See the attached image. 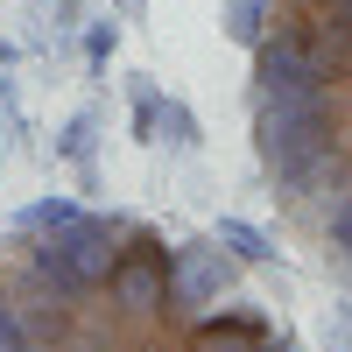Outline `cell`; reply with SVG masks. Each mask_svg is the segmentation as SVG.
<instances>
[{
	"label": "cell",
	"mask_w": 352,
	"mask_h": 352,
	"mask_svg": "<svg viewBox=\"0 0 352 352\" xmlns=\"http://www.w3.org/2000/svg\"><path fill=\"white\" fill-rule=\"evenodd\" d=\"M0 352H303L219 232L36 197L0 232Z\"/></svg>",
	"instance_id": "6da1fadb"
},
{
	"label": "cell",
	"mask_w": 352,
	"mask_h": 352,
	"mask_svg": "<svg viewBox=\"0 0 352 352\" xmlns=\"http://www.w3.org/2000/svg\"><path fill=\"white\" fill-rule=\"evenodd\" d=\"M78 28H85V0H36V43L43 36L64 43V36H78Z\"/></svg>",
	"instance_id": "9c48e42d"
},
{
	"label": "cell",
	"mask_w": 352,
	"mask_h": 352,
	"mask_svg": "<svg viewBox=\"0 0 352 352\" xmlns=\"http://www.w3.org/2000/svg\"><path fill=\"white\" fill-rule=\"evenodd\" d=\"M120 92H127V134L141 141V148H155V134H162V106H169V85H162L155 71H127Z\"/></svg>",
	"instance_id": "277c9868"
},
{
	"label": "cell",
	"mask_w": 352,
	"mask_h": 352,
	"mask_svg": "<svg viewBox=\"0 0 352 352\" xmlns=\"http://www.w3.org/2000/svg\"><path fill=\"white\" fill-rule=\"evenodd\" d=\"M212 232L226 240V254L240 261V268H275V261H282V254H275V240H268V232H261L254 219H240V212H226Z\"/></svg>",
	"instance_id": "5b68a950"
},
{
	"label": "cell",
	"mask_w": 352,
	"mask_h": 352,
	"mask_svg": "<svg viewBox=\"0 0 352 352\" xmlns=\"http://www.w3.org/2000/svg\"><path fill=\"white\" fill-rule=\"evenodd\" d=\"M0 155H8V141H0Z\"/></svg>",
	"instance_id": "4fadbf2b"
},
{
	"label": "cell",
	"mask_w": 352,
	"mask_h": 352,
	"mask_svg": "<svg viewBox=\"0 0 352 352\" xmlns=\"http://www.w3.org/2000/svg\"><path fill=\"white\" fill-rule=\"evenodd\" d=\"M106 14H120V21H141V14H148V0H106Z\"/></svg>",
	"instance_id": "8fae6325"
},
{
	"label": "cell",
	"mask_w": 352,
	"mask_h": 352,
	"mask_svg": "<svg viewBox=\"0 0 352 352\" xmlns=\"http://www.w3.org/2000/svg\"><path fill=\"white\" fill-rule=\"evenodd\" d=\"M99 127H106V106L99 99H85L64 127H56V141H50V162L56 169H71L78 176V190H99Z\"/></svg>",
	"instance_id": "3957f363"
},
{
	"label": "cell",
	"mask_w": 352,
	"mask_h": 352,
	"mask_svg": "<svg viewBox=\"0 0 352 352\" xmlns=\"http://www.w3.org/2000/svg\"><path fill=\"white\" fill-rule=\"evenodd\" d=\"M268 8H275V0H219V36L254 50V36L268 28Z\"/></svg>",
	"instance_id": "8992f818"
},
{
	"label": "cell",
	"mask_w": 352,
	"mask_h": 352,
	"mask_svg": "<svg viewBox=\"0 0 352 352\" xmlns=\"http://www.w3.org/2000/svg\"><path fill=\"white\" fill-rule=\"evenodd\" d=\"M317 338H324V352H352V296L324 310V324H317Z\"/></svg>",
	"instance_id": "30bf717a"
},
{
	"label": "cell",
	"mask_w": 352,
	"mask_h": 352,
	"mask_svg": "<svg viewBox=\"0 0 352 352\" xmlns=\"http://www.w3.org/2000/svg\"><path fill=\"white\" fill-rule=\"evenodd\" d=\"M247 56V134L268 197L352 296V0H275Z\"/></svg>",
	"instance_id": "7a4b0ae2"
},
{
	"label": "cell",
	"mask_w": 352,
	"mask_h": 352,
	"mask_svg": "<svg viewBox=\"0 0 352 352\" xmlns=\"http://www.w3.org/2000/svg\"><path fill=\"white\" fill-rule=\"evenodd\" d=\"M14 64H21V43H14V36H0V71H14Z\"/></svg>",
	"instance_id": "7c38bea8"
},
{
	"label": "cell",
	"mask_w": 352,
	"mask_h": 352,
	"mask_svg": "<svg viewBox=\"0 0 352 352\" xmlns=\"http://www.w3.org/2000/svg\"><path fill=\"white\" fill-rule=\"evenodd\" d=\"M113 50H120V14L85 21V43H78V56H85V78H106V71H113Z\"/></svg>",
	"instance_id": "ba28073f"
},
{
	"label": "cell",
	"mask_w": 352,
	"mask_h": 352,
	"mask_svg": "<svg viewBox=\"0 0 352 352\" xmlns=\"http://www.w3.org/2000/svg\"><path fill=\"white\" fill-rule=\"evenodd\" d=\"M155 148H176V155H197V148H204V127H197V113H190V99H176V92H169V106H162V134H155Z\"/></svg>",
	"instance_id": "52a82bcc"
}]
</instances>
